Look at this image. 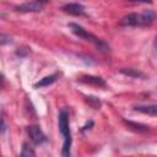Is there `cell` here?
Masks as SVG:
<instances>
[{"label": "cell", "instance_id": "6da1fadb", "mask_svg": "<svg viewBox=\"0 0 157 157\" xmlns=\"http://www.w3.org/2000/svg\"><path fill=\"white\" fill-rule=\"evenodd\" d=\"M58 126L59 131L61 132L64 137V144H63V150H61V156L63 157H70L71 155V130H70V123H69V113L66 109H61L58 117Z\"/></svg>", "mask_w": 157, "mask_h": 157}, {"label": "cell", "instance_id": "7a4b0ae2", "mask_svg": "<svg viewBox=\"0 0 157 157\" xmlns=\"http://www.w3.org/2000/svg\"><path fill=\"white\" fill-rule=\"evenodd\" d=\"M156 17V13L152 10H144L140 13L132 12V13H128L126 16H124L120 21V25L123 26H141V27H146L150 26L153 20Z\"/></svg>", "mask_w": 157, "mask_h": 157}, {"label": "cell", "instance_id": "3957f363", "mask_svg": "<svg viewBox=\"0 0 157 157\" xmlns=\"http://www.w3.org/2000/svg\"><path fill=\"white\" fill-rule=\"evenodd\" d=\"M69 28H70V31H71L74 34H76L77 37H80V38H82V39H85V40H88V42L93 43V44L97 47V49H99L101 52H108V50H109V45H108L103 39H101V38L93 36L92 33L87 32L82 26L71 22V23H69Z\"/></svg>", "mask_w": 157, "mask_h": 157}, {"label": "cell", "instance_id": "277c9868", "mask_svg": "<svg viewBox=\"0 0 157 157\" xmlns=\"http://www.w3.org/2000/svg\"><path fill=\"white\" fill-rule=\"evenodd\" d=\"M28 135H29L31 141L36 145H42L47 140V137L39 125H31L28 128Z\"/></svg>", "mask_w": 157, "mask_h": 157}, {"label": "cell", "instance_id": "5b68a950", "mask_svg": "<svg viewBox=\"0 0 157 157\" xmlns=\"http://www.w3.org/2000/svg\"><path fill=\"white\" fill-rule=\"evenodd\" d=\"M44 6V2H39V1H28V2H23L20 5H16L15 9L20 12H38L42 11Z\"/></svg>", "mask_w": 157, "mask_h": 157}, {"label": "cell", "instance_id": "8992f818", "mask_svg": "<svg viewBox=\"0 0 157 157\" xmlns=\"http://www.w3.org/2000/svg\"><path fill=\"white\" fill-rule=\"evenodd\" d=\"M61 10L64 12H66V13L75 15V16H78V15H83L85 13V6L82 4H77V2L65 4V5H63Z\"/></svg>", "mask_w": 157, "mask_h": 157}, {"label": "cell", "instance_id": "52a82bcc", "mask_svg": "<svg viewBox=\"0 0 157 157\" xmlns=\"http://www.w3.org/2000/svg\"><path fill=\"white\" fill-rule=\"evenodd\" d=\"M58 77H59V74H58V72L52 74V75H49V76H45V77L40 78L38 82L34 83V88H38V87H47V86L52 85L53 82H55Z\"/></svg>", "mask_w": 157, "mask_h": 157}, {"label": "cell", "instance_id": "ba28073f", "mask_svg": "<svg viewBox=\"0 0 157 157\" xmlns=\"http://www.w3.org/2000/svg\"><path fill=\"white\" fill-rule=\"evenodd\" d=\"M81 82H85V83H90V85H94V86H101V87H104L105 86V82L102 77H97V76H82L80 78Z\"/></svg>", "mask_w": 157, "mask_h": 157}, {"label": "cell", "instance_id": "9c48e42d", "mask_svg": "<svg viewBox=\"0 0 157 157\" xmlns=\"http://www.w3.org/2000/svg\"><path fill=\"white\" fill-rule=\"evenodd\" d=\"M135 110H139V112H142L145 114H148V115H152L155 117L156 115V109L157 107L155 104H151V105H135L134 107Z\"/></svg>", "mask_w": 157, "mask_h": 157}, {"label": "cell", "instance_id": "30bf717a", "mask_svg": "<svg viewBox=\"0 0 157 157\" xmlns=\"http://www.w3.org/2000/svg\"><path fill=\"white\" fill-rule=\"evenodd\" d=\"M21 157H36V155H34V150L31 147L29 144L23 142V145H22V150H21Z\"/></svg>", "mask_w": 157, "mask_h": 157}, {"label": "cell", "instance_id": "8fae6325", "mask_svg": "<svg viewBox=\"0 0 157 157\" xmlns=\"http://www.w3.org/2000/svg\"><path fill=\"white\" fill-rule=\"evenodd\" d=\"M125 123L130 128H134L135 130H139V131H147L148 130V126L142 125V124H136V123H132V121H125Z\"/></svg>", "mask_w": 157, "mask_h": 157}, {"label": "cell", "instance_id": "7c38bea8", "mask_svg": "<svg viewBox=\"0 0 157 157\" xmlns=\"http://www.w3.org/2000/svg\"><path fill=\"white\" fill-rule=\"evenodd\" d=\"M120 72H123V74H125V75H128V76H132V77H142V76H144L142 72L135 71V70H132V69H128V70L123 69Z\"/></svg>", "mask_w": 157, "mask_h": 157}, {"label": "cell", "instance_id": "4fadbf2b", "mask_svg": "<svg viewBox=\"0 0 157 157\" xmlns=\"http://www.w3.org/2000/svg\"><path fill=\"white\" fill-rule=\"evenodd\" d=\"M86 98H87V102H90V104H91L92 107H94V108H99V107H101V102H99L98 98L92 97V96H88V97H86Z\"/></svg>", "mask_w": 157, "mask_h": 157}, {"label": "cell", "instance_id": "5bb4252c", "mask_svg": "<svg viewBox=\"0 0 157 157\" xmlns=\"http://www.w3.org/2000/svg\"><path fill=\"white\" fill-rule=\"evenodd\" d=\"M6 130V124H5V120H4V117L0 112V132H4Z\"/></svg>", "mask_w": 157, "mask_h": 157}, {"label": "cell", "instance_id": "9a60e30c", "mask_svg": "<svg viewBox=\"0 0 157 157\" xmlns=\"http://www.w3.org/2000/svg\"><path fill=\"white\" fill-rule=\"evenodd\" d=\"M2 82H4V76H2V74L0 72V86H2Z\"/></svg>", "mask_w": 157, "mask_h": 157}]
</instances>
